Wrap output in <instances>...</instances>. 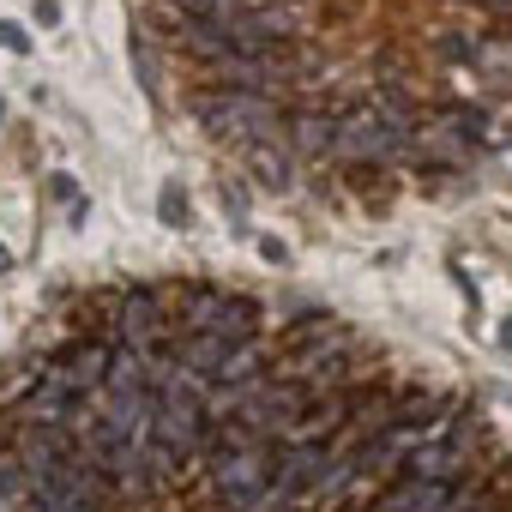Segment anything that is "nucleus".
<instances>
[{
    "mask_svg": "<svg viewBox=\"0 0 512 512\" xmlns=\"http://www.w3.org/2000/svg\"><path fill=\"white\" fill-rule=\"evenodd\" d=\"M410 103L404 97H380V103H362L350 115H338V139H332V157L344 163H386V157H404L410 151Z\"/></svg>",
    "mask_w": 512,
    "mask_h": 512,
    "instance_id": "1",
    "label": "nucleus"
},
{
    "mask_svg": "<svg viewBox=\"0 0 512 512\" xmlns=\"http://www.w3.org/2000/svg\"><path fill=\"white\" fill-rule=\"evenodd\" d=\"M199 127L211 139H235V145H260V139H278V103L260 97V91H211L199 97Z\"/></svg>",
    "mask_w": 512,
    "mask_h": 512,
    "instance_id": "2",
    "label": "nucleus"
},
{
    "mask_svg": "<svg viewBox=\"0 0 512 512\" xmlns=\"http://www.w3.org/2000/svg\"><path fill=\"white\" fill-rule=\"evenodd\" d=\"M181 320H187V332H217L229 344L260 332V308H253L247 296H217V290H193L187 308H181Z\"/></svg>",
    "mask_w": 512,
    "mask_h": 512,
    "instance_id": "3",
    "label": "nucleus"
},
{
    "mask_svg": "<svg viewBox=\"0 0 512 512\" xmlns=\"http://www.w3.org/2000/svg\"><path fill=\"white\" fill-rule=\"evenodd\" d=\"M470 440H476V434H470V422H458V428H452V422H440V428H434V434H428L410 458H404V476H422V482H452V476L470 464Z\"/></svg>",
    "mask_w": 512,
    "mask_h": 512,
    "instance_id": "4",
    "label": "nucleus"
},
{
    "mask_svg": "<svg viewBox=\"0 0 512 512\" xmlns=\"http://www.w3.org/2000/svg\"><path fill=\"white\" fill-rule=\"evenodd\" d=\"M163 344V308L151 290H127L121 302V350H139V356H157Z\"/></svg>",
    "mask_w": 512,
    "mask_h": 512,
    "instance_id": "5",
    "label": "nucleus"
},
{
    "mask_svg": "<svg viewBox=\"0 0 512 512\" xmlns=\"http://www.w3.org/2000/svg\"><path fill=\"white\" fill-rule=\"evenodd\" d=\"M73 410H79V392L67 386V374H61V368H49V380L25 398V422H31V428H67V422H73Z\"/></svg>",
    "mask_w": 512,
    "mask_h": 512,
    "instance_id": "6",
    "label": "nucleus"
},
{
    "mask_svg": "<svg viewBox=\"0 0 512 512\" xmlns=\"http://www.w3.org/2000/svg\"><path fill=\"white\" fill-rule=\"evenodd\" d=\"M109 362H115V350H109V344H79V350H73L67 362H55V368L67 374V386H73L79 398H91V392H103Z\"/></svg>",
    "mask_w": 512,
    "mask_h": 512,
    "instance_id": "7",
    "label": "nucleus"
},
{
    "mask_svg": "<svg viewBox=\"0 0 512 512\" xmlns=\"http://www.w3.org/2000/svg\"><path fill=\"white\" fill-rule=\"evenodd\" d=\"M169 356H175V362H181L187 374L211 380V374H217V362L229 356V338H217V332H187V338H181V344H175Z\"/></svg>",
    "mask_w": 512,
    "mask_h": 512,
    "instance_id": "8",
    "label": "nucleus"
},
{
    "mask_svg": "<svg viewBox=\"0 0 512 512\" xmlns=\"http://www.w3.org/2000/svg\"><path fill=\"white\" fill-rule=\"evenodd\" d=\"M260 374H266V356H260V344H253V338H241V344H229V356L217 362L211 386H253Z\"/></svg>",
    "mask_w": 512,
    "mask_h": 512,
    "instance_id": "9",
    "label": "nucleus"
},
{
    "mask_svg": "<svg viewBox=\"0 0 512 512\" xmlns=\"http://www.w3.org/2000/svg\"><path fill=\"white\" fill-rule=\"evenodd\" d=\"M296 151L302 157H332V139H338V115H326V109H308L296 127Z\"/></svg>",
    "mask_w": 512,
    "mask_h": 512,
    "instance_id": "10",
    "label": "nucleus"
},
{
    "mask_svg": "<svg viewBox=\"0 0 512 512\" xmlns=\"http://www.w3.org/2000/svg\"><path fill=\"white\" fill-rule=\"evenodd\" d=\"M247 169H253V181H260V187H272V193H284V187H290V157H284L272 139L247 145Z\"/></svg>",
    "mask_w": 512,
    "mask_h": 512,
    "instance_id": "11",
    "label": "nucleus"
},
{
    "mask_svg": "<svg viewBox=\"0 0 512 512\" xmlns=\"http://www.w3.org/2000/svg\"><path fill=\"white\" fill-rule=\"evenodd\" d=\"M470 61L482 67V79H488V85L512 91V43H476V49H470Z\"/></svg>",
    "mask_w": 512,
    "mask_h": 512,
    "instance_id": "12",
    "label": "nucleus"
},
{
    "mask_svg": "<svg viewBox=\"0 0 512 512\" xmlns=\"http://www.w3.org/2000/svg\"><path fill=\"white\" fill-rule=\"evenodd\" d=\"M133 73H139L145 97H157V67H151V43H145V31H139V25H133Z\"/></svg>",
    "mask_w": 512,
    "mask_h": 512,
    "instance_id": "13",
    "label": "nucleus"
},
{
    "mask_svg": "<svg viewBox=\"0 0 512 512\" xmlns=\"http://www.w3.org/2000/svg\"><path fill=\"white\" fill-rule=\"evenodd\" d=\"M157 211H163V223H169V229H187V217H193V211H187V193H181L175 181L163 187V199H157Z\"/></svg>",
    "mask_w": 512,
    "mask_h": 512,
    "instance_id": "14",
    "label": "nucleus"
},
{
    "mask_svg": "<svg viewBox=\"0 0 512 512\" xmlns=\"http://www.w3.org/2000/svg\"><path fill=\"white\" fill-rule=\"evenodd\" d=\"M31 19H37L43 31H55V25H61V0H37V7H31Z\"/></svg>",
    "mask_w": 512,
    "mask_h": 512,
    "instance_id": "15",
    "label": "nucleus"
},
{
    "mask_svg": "<svg viewBox=\"0 0 512 512\" xmlns=\"http://www.w3.org/2000/svg\"><path fill=\"white\" fill-rule=\"evenodd\" d=\"M260 253H266V260H272V266H290V247H284L278 235H260Z\"/></svg>",
    "mask_w": 512,
    "mask_h": 512,
    "instance_id": "16",
    "label": "nucleus"
},
{
    "mask_svg": "<svg viewBox=\"0 0 512 512\" xmlns=\"http://www.w3.org/2000/svg\"><path fill=\"white\" fill-rule=\"evenodd\" d=\"M0 49H19V55H25V49H31V37H25L19 25H0Z\"/></svg>",
    "mask_w": 512,
    "mask_h": 512,
    "instance_id": "17",
    "label": "nucleus"
},
{
    "mask_svg": "<svg viewBox=\"0 0 512 512\" xmlns=\"http://www.w3.org/2000/svg\"><path fill=\"white\" fill-rule=\"evenodd\" d=\"M7 266H13V253H7V247H0V272H7Z\"/></svg>",
    "mask_w": 512,
    "mask_h": 512,
    "instance_id": "18",
    "label": "nucleus"
},
{
    "mask_svg": "<svg viewBox=\"0 0 512 512\" xmlns=\"http://www.w3.org/2000/svg\"><path fill=\"white\" fill-rule=\"evenodd\" d=\"M500 338H506V350H512V320H506V332H500Z\"/></svg>",
    "mask_w": 512,
    "mask_h": 512,
    "instance_id": "19",
    "label": "nucleus"
},
{
    "mask_svg": "<svg viewBox=\"0 0 512 512\" xmlns=\"http://www.w3.org/2000/svg\"><path fill=\"white\" fill-rule=\"evenodd\" d=\"M488 7H512V0H488Z\"/></svg>",
    "mask_w": 512,
    "mask_h": 512,
    "instance_id": "20",
    "label": "nucleus"
},
{
    "mask_svg": "<svg viewBox=\"0 0 512 512\" xmlns=\"http://www.w3.org/2000/svg\"><path fill=\"white\" fill-rule=\"evenodd\" d=\"M0 109H7V103H0Z\"/></svg>",
    "mask_w": 512,
    "mask_h": 512,
    "instance_id": "21",
    "label": "nucleus"
}]
</instances>
